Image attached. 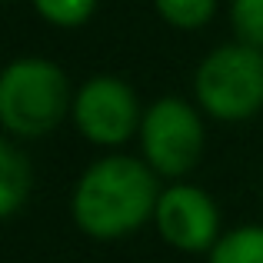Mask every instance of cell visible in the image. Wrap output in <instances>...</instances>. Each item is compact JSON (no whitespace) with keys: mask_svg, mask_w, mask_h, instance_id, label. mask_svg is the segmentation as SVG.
Segmentation results:
<instances>
[{"mask_svg":"<svg viewBox=\"0 0 263 263\" xmlns=\"http://www.w3.org/2000/svg\"><path fill=\"white\" fill-rule=\"evenodd\" d=\"M160 190L150 163L134 157H107L80 177L70 210L77 227L93 240H117L134 233L157 213Z\"/></svg>","mask_w":263,"mask_h":263,"instance_id":"obj_1","label":"cell"},{"mask_svg":"<svg viewBox=\"0 0 263 263\" xmlns=\"http://www.w3.org/2000/svg\"><path fill=\"white\" fill-rule=\"evenodd\" d=\"M73 110L70 87L57 64L20 57L0 77V123L17 137H44Z\"/></svg>","mask_w":263,"mask_h":263,"instance_id":"obj_2","label":"cell"},{"mask_svg":"<svg viewBox=\"0 0 263 263\" xmlns=\"http://www.w3.org/2000/svg\"><path fill=\"white\" fill-rule=\"evenodd\" d=\"M197 100L217 120H247L263 107V50L227 44L197 67Z\"/></svg>","mask_w":263,"mask_h":263,"instance_id":"obj_3","label":"cell"},{"mask_svg":"<svg viewBox=\"0 0 263 263\" xmlns=\"http://www.w3.org/2000/svg\"><path fill=\"white\" fill-rule=\"evenodd\" d=\"M140 143L150 170L160 177H183L203 154V123L180 97H160L143 114Z\"/></svg>","mask_w":263,"mask_h":263,"instance_id":"obj_4","label":"cell"},{"mask_svg":"<svg viewBox=\"0 0 263 263\" xmlns=\"http://www.w3.org/2000/svg\"><path fill=\"white\" fill-rule=\"evenodd\" d=\"M73 120L77 130L97 147H117L134 137V130L143 123L137 93L120 77H90L80 93L73 97Z\"/></svg>","mask_w":263,"mask_h":263,"instance_id":"obj_5","label":"cell"},{"mask_svg":"<svg viewBox=\"0 0 263 263\" xmlns=\"http://www.w3.org/2000/svg\"><path fill=\"white\" fill-rule=\"evenodd\" d=\"M154 220H157L160 237L174 250L203 253L217 247V230H220L217 203L200 186H186V183L167 186L160 193Z\"/></svg>","mask_w":263,"mask_h":263,"instance_id":"obj_6","label":"cell"},{"mask_svg":"<svg viewBox=\"0 0 263 263\" xmlns=\"http://www.w3.org/2000/svg\"><path fill=\"white\" fill-rule=\"evenodd\" d=\"M30 193V167L10 140L0 143V217H13Z\"/></svg>","mask_w":263,"mask_h":263,"instance_id":"obj_7","label":"cell"},{"mask_svg":"<svg viewBox=\"0 0 263 263\" xmlns=\"http://www.w3.org/2000/svg\"><path fill=\"white\" fill-rule=\"evenodd\" d=\"M210 263H263V227H240L220 237Z\"/></svg>","mask_w":263,"mask_h":263,"instance_id":"obj_8","label":"cell"},{"mask_svg":"<svg viewBox=\"0 0 263 263\" xmlns=\"http://www.w3.org/2000/svg\"><path fill=\"white\" fill-rule=\"evenodd\" d=\"M157 13L167 20L170 27H180V30H197L217 10V0H154Z\"/></svg>","mask_w":263,"mask_h":263,"instance_id":"obj_9","label":"cell"},{"mask_svg":"<svg viewBox=\"0 0 263 263\" xmlns=\"http://www.w3.org/2000/svg\"><path fill=\"white\" fill-rule=\"evenodd\" d=\"M230 24L237 33V44L263 50V0H233Z\"/></svg>","mask_w":263,"mask_h":263,"instance_id":"obj_10","label":"cell"},{"mask_svg":"<svg viewBox=\"0 0 263 263\" xmlns=\"http://www.w3.org/2000/svg\"><path fill=\"white\" fill-rule=\"evenodd\" d=\"M33 7L53 27H80L90 20L97 0H33Z\"/></svg>","mask_w":263,"mask_h":263,"instance_id":"obj_11","label":"cell"}]
</instances>
